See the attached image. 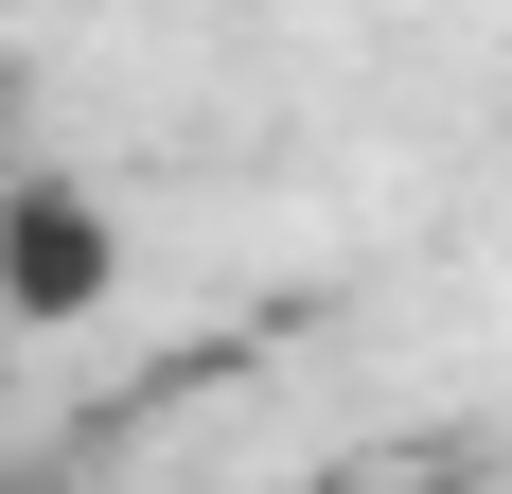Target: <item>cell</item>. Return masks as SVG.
Masks as SVG:
<instances>
[{"label": "cell", "instance_id": "cell-1", "mask_svg": "<svg viewBox=\"0 0 512 494\" xmlns=\"http://www.w3.org/2000/svg\"><path fill=\"white\" fill-rule=\"evenodd\" d=\"M124 283V230H106L89 195H71V177H18V195H0V318H89V300Z\"/></svg>", "mask_w": 512, "mask_h": 494}, {"label": "cell", "instance_id": "cell-2", "mask_svg": "<svg viewBox=\"0 0 512 494\" xmlns=\"http://www.w3.org/2000/svg\"><path fill=\"white\" fill-rule=\"evenodd\" d=\"M407 494H477V477H407Z\"/></svg>", "mask_w": 512, "mask_h": 494}]
</instances>
